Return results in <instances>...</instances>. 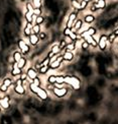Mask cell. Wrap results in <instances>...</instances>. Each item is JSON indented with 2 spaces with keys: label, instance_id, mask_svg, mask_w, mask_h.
<instances>
[{
  "label": "cell",
  "instance_id": "1",
  "mask_svg": "<svg viewBox=\"0 0 118 124\" xmlns=\"http://www.w3.org/2000/svg\"><path fill=\"white\" fill-rule=\"evenodd\" d=\"M87 95H88V97H89L91 104H94V103H96L99 99L98 93H97V90L94 86H90V87L87 89Z\"/></svg>",
  "mask_w": 118,
  "mask_h": 124
},
{
  "label": "cell",
  "instance_id": "2",
  "mask_svg": "<svg viewBox=\"0 0 118 124\" xmlns=\"http://www.w3.org/2000/svg\"><path fill=\"white\" fill-rule=\"evenodd\" d=\"M65 81L69 82L70 85H72V86H73L75 90H78L80 87V80L75 76H66Z\"/></svg>",
  "mask_w": 118,
  "mask_h": 124
},
{
  "label": "cell",
  "instance_id": "3",
  "mask_svg": "<svg viewBox=\"0 0 118 124\" xmlns=\"http://www.w3.org/2000/svg\"><path fill=\"white\" fill-rule=\"evenodd\" d=\"M54 94L57 97H64L67 94V90L64 87H55L54 89Z\"/></svg>",
  "mask_w": 118,
  "mask_h": 124
},
{
  "label": "cell",
  "instance_id": "4",
  "mask_svg": "<svg viewBox=\"0 0 118 124\" xmlns=\"http://www.w3.org/2000/svg\"><path fill=\"white\" fill-rule=\"evenodd\" d=\"M18 46H19L20 50L22 51V53H24V54L28 53V51H29V46H28V45H26V43H25L24 41L20 40L19 42H18Z\"/></svg>",
  "mask_w": 118,
  "mask_h": 124
},
{
  "label": "cell",
  "instance_id": "5",
  "mask_svg": "<svg viewBox=\"0 0 118 124\" xmlns=\"http://www.w3.org/2000/svg\"><path fill=\"white\" fill-rule=\"evenodd\" d=\"M80 71H81V73L83 74L84 76H89L91 74V72H92L91 67H89L88 65H83V66L81 67Z\"/></svg>",
  "mask_w": 118,
  "mask_h": 124
},
{
  "label": "cell",
  "instance_id": "6",
  "mask_svg": "<svg viewBox=\"0 0 118 124\" xmlns=\"http://www.w3.org/2000/svg\"><path fill=\"white\" fill-rule=\"evenodd\" d=\"M107 41H108V38L106 36H102L99 40V47L101 50H104L106 48V45H107Z\"/></svg>",
  "mask_w": 118,
  "mask_h": 124
},
{
  "label": "cell",
  "instance_id": "7",
  "mask_svg": "<svg viewBox=\"0 0 118 124\" xmlns=\"http://www.w3.org/2000/svg\"><path fill=\"white\" fill-rule=\"evenodd\" d=\"M82 36H83V37L85 38V40H86V42H88L89 44H91L92 46H94V47H96V46H97V42H96V41H95V39L93 38V37H92V36H88V35H82Z\"/></svg>",
  "mask_w": 118,
  "mask_h": 124
},
{
  "label": "cell",
  "instance_id": "8",
  "mask_svg": "<svg viewBox=\"0 0 118 124\" xmlns=\"http://www.w3.org/2000/svg\"><path fill=\"white\" fill-rule=\"evenodd\" d=\"M8 101H9L8 97H5V98H3V99H1V100H0V107L3 108V109H8V108H9Z\"/></svg>",
  "mask_w": 118,
  "mask_h": 124
},
{
  "label": "cell",
  "instance_id": "9",
  "mask_svg": "<svg viewBox=\"0 0 118 124\" xmlns=\"http://www.w3.org/2000/svg\"><path fill=\"white\" fill-rule=\"evenodd\" d=\"M76 18V13H71V15L69 16L68 23H67V28L68 29H72V27L74 25V20Z\"/></svg>",
  "mask_w": 118,
  "mask_h": 124
},
{
  "label": "cell",
  "instance_id": "10",
  "mask_svg": "<svg viewBox=\"0 0 118 124\" xmlns=\"http://www.w3.org/2000/svg\"><path fill=\"white\" fill-rule=\"evenodd\" d=\"M37 96L40 98L42 100H47L48 99V94H47V92L43 91V89H40V87H38L37 89Z\"/></svg>",
  "mask_w": 118,
  "mask_h": 124
},
{
  "label": "cell",
  "instance_id": "11",
  "mask_svg": "<svg viewBox=\"0 0 118 124\" xmlns=\"http://www.w3.org/2000/svg\"><path fill=\"white\" fill-rule=\"evenodd\" d=\"M27 76L33 80L34 78H37V71H35L33 68H29L27 70Z\"/></svg>",
  "mask_w": 118,
  "mask_h": 124
},
{
  "label": "cell",
  "instance_id": "12",
  "mask_svg": "<svg viewBox=\"0 0 118 124\" xmlns=\"http://www.w3.org/2000/svg\"><path fill=\"white\" fill-rule=\"evenodd\" d=\"M63 57L65 60L67 61H71V60H73L74 59V54L71 52V51H66L65 54L63 55Z\"/></svg>",
  "mask_w": 118,
  "mask_h": 124
},
{
  "label": "cell",
  "instance_id": "13",
  "mask_svg": "<svg viewBox=\"0 0 118 124\" xmlns=\"http://www.w3.org/2000/svg\"><path fill=\"white\" fill-rule=\"evenodd\" d=\"M38 40H39V38H38L37 35L31 34V35L29 36V41H30V43H31L32 45H37V42H38Z\"/></svg>",
  "mask_w": 118,
  "mask_h": 124
},
{
  "label": "cell",
  "instance_id": "14",
  "mask_svg": "<svg viewBox=\"0 0 118 124\" xmlns=\"http://www.w3.org/2000/svg\"><path fill=\"white\" fill-rule=\"evenodd\" d=\"M94 6L96 7V9H101V8H104L106 6V3H105V0H98L95 4Z\"/></svg>",
  "mask_w": 118,
  "mask_h": 124
},
{
  "label": "cell",
  "instance_id": "15",
  "mask_svg": "<svg viewBox=\"0 0 118 124\" xmlns=\"http://www.w3.org/2000/svg\"><path fill=\"white\" fill-rule=\"evenodd\" d=\"M31 31H32V25H31V23H27V25H26V27H25V29H24V35H25V36H30V35H31Z\"/></svg>",
  "mask_w": 118,
  "mask_h": 124
},
{
  "label": "cell",
  "instance_id": "16",
  "mask_svg": "<svg viewBox=\"0 0 118 124\" xmlns=\"http://www.w3.org/2000/svg\"><path fill=\"white\" fill-rule=\"evenodd\" d=\"M14 91L16 92L17 94H19V95H23L24 93H25V89H24L22 85H15Z\"/></svg>",
  "mask_w": 118,
  "mask_h": 124
},
{
  "label": "cell",
  "instance_id": "17",
  "mask_svg": "<svg viewBox=\"0 0 118 124\" xmlns=\"http://www.w3.org/2000/svg\"><path fill=\"white\" fill-rule=\"evenodd\" d=\"M1 124H11V118L9 116H3L1 118Z\"/></svg>",
  "mask_w": 118,
  "mask_h": 124
},
{
  "label": "cell",
  "instance_id": "18",
  "mask_svg": "<svg viewBox=\"0 0 118 124\" xmlns=\"http://www.w3.org/2000/svg\"><path fill=\"white\" fill-rule=\"evenodd\" d=\"M60 66H61V62H59L57 59H56L55 61L52 62V64H50V68H53V69H58Z\"/></svg>",
  "mask_w": 118,
  "mask_h": 124
},
{
  "label": "cell",
  "instance_id": "19",
  "mask_svg": "<svg viewBox=\"0 0 118 124\" xmlns=\"http://www.w3.org/2000/svg\"><path fill=\"white\" fill-rule=\"evenodd\" d=\"M25 63H26V60H25L24 58H21L17 62V67H18V68H20V69H22L24 67V65H25Z\"/></svg>",
  "mask_w": 118,
  "mask_h": 124
},
{
  "label": "cell",
  "instance_id": "20",
  "mask_svg": "<svg viewBox=\"0 0 118 124\" xmlns=\"http://www.w3.org/2000/svg\"><path fill=\"white\" fill-rule=\"evenodd\" d=\"M49 70V66L48 65H43V66H40V68H39V73H42V74H44V73H47Z\"/></svg>",
  "mask_w": 118,
  "mask_h": 124
},
{
  "label": "cell",
  "instance_id": "21",
  "mask_svg": "<svg viewBox=\"0 0 118 124\" xmlns=\"http://www.w3.org/2000/svg\"><path fill=\"white\" fill-rule=\"evenodd\" d=\"M32 15H33V13H31V12H26V14H25V18H26V20H27V23H31V22H32Z\"/></svg>",
  "mask_w": 118,
  "mask_h": 124
},
{
  "label": "cell",
  "instance_id": "22",
  "mask_svg": "<svg viewBox=\"0 0 118 124\" xmlns=\"http://www.w3.org/2000/svg\"><path fill=\"white\" fill-rule=\"evenodd\" d=\"M96 33V31H95V29H93V28H90V29H88L86 31V32H84V35H88V36H93L94 34Z\"/></svg>",
  "mask_w": 118,
  "mask_h": 124
},
{
  "label": "cell",
  "instance_id": "23",
  "mask_svg": "<svg viewBox=\"0 0 118 124\" xmlns=\"http://www.w3.org/2000/svg\"><path fill=\"white\" fill-rule=\"evenodd\" d=\"M32 4L34 8H40L42 5V0H32Z\"/></svg>",
  "mask_w": 118,
  "mask_h": 124
},
{
  "label": "cell",
  "instance_id": "24",
  "mask_svg": "<svg viewBox=\"0 0 118 124\" xmlns=\"http://www.w3.org/2000/svg\"><path fill=\"white\" fill-rule=\"evenodd\" d=\"M11 73H12L13 76L18 75V74H21V69L18 68V67H15V68H13V70L11 71Z\"/></svg>",
  "mask_w": 118,
  "mask_h": 124
},
{
  "label": "cell",
  "instance_id": "25",
  "mask_svg": "<svg viewBox=\"0 0 118 124\" xmlns=\"http://www.w3.org/2000/svg\"><path fill=\"white\" fill-rule=\"evenodd\" d=\"M21 58H22V57H21V54H20L19 52H14V54H13V59H14V61L18 62Z\"/></svg>",
  "mask_w": 118,
  "mask_h": 124
},
{
  "label": "cell",
  "instance_id": "26",
  "mask_svg": "<svg viewBox=\"0 0 118 124\" xmlns=\"http://www.w3.org/2000/svg\"><path fill=\"white\" fill-rule=\"evenodd\" d=\"M48 80H49V82L50 85H55L56 82H57V76L56 75H50Z\"/></svg>",
  "mask_w": 118,
  "mask_h": 124
},
{
  "label": "cell",
  "instance_id": "27",
  "mask_svg": "<svg viewBox=\"0 0 118 124\" xmlns=\"http://www.w3.org/2000/svg\"><path fill=\"white\" fill-rule=\"evenodd\" d=\"M65 78H66V76H61V75H58V76H57V82H56V84H58V85H62L63 82H65Z\"/></svg>",
  "mask_w": 118,
  "mask_h": 124
},
{
  "label": "cell",
  "instance_id": "28",
  "mask_svg": "<svg viewBox=\"0 0 118 124\" xmlns=\"http://www.w3.org/2000/svg\"><path fill=\"white\" fill-rule=\"evenodd\" d=\"M32 34H39L40 33V27H39V24H35L34 27H32Z\"/></svg>",
  "mask_w": 118,
  "mask_h": 124
},
{
  "label": "cell",
  "instance_id": "29",
  "mask_svg": "<svg viewBox=\"0 0 118 124\" xmlns=\"http://www.w3.org/2000/svg\"><path fill=\"white\" fill-rule=\"evenodd\" d=\"M72 5L77 9H81V3L78 2L77 0H72Z\"/></svg>",
  "mask_w": 118,
  "mask_h": 124
},
{
  "label": "cell",
  "instance_id": "30",
  "mask_svg": "<svg viewBox=\"0 0 118 124\" xmlns=\"http://www.w3.org/2000/svg\"><path fill=\"white\" fill-rule=\"evenodd\" d=\"M94 20V16L93 15H87V16L85 17V22L87 23H92Z\"/></svg>",
  "mask_w": 118,
  "mask_h": 124
},
{
  "label": "cell",
  "instance_id": "31",
  "mask_svg": "<svg viewBox=\"0 0 118 124\" xmlns=\"http://www.w3.org/2000/svg\"><path fill=\"white\" fill-rule=\"evenodd\" d=\"M60 50H61L60 45H56V46H54V47H53L52 52H53L54 54H57V53H59V52H60Z\"/></svg>",
  "mask_w": 118,
  "mask_h": 124
},
{
  "label": "cell",
  "instance_id": "32",
  "mask_svg": "<svg viewBox=\"0 0 118 124\" xmlns=\"http://www.w3.org/2000/svg\"><path fill=\"white\" fill-rule=\"evenodd\" d=\"M74 28L76 30H80L82 28V20H77L76 23L74 24Z\"/></svg>",
  "mask_w": 118,
  "mask_h": 124
},
{
  "label": "cell",
  "instance_id": "33",
  "mask_svg": "<svg viewBox=\"0 0 118 124\" xmlns=\"http://www.w3.org/2000/svg\"><path fill=\"white\" fill-rule=\"evenodd\" d=\"M29 89L32 91V93H34V94H37V89H38V86H37L35 85L31 84V85H29Z\"/></svg>",
  "mask_w": 118,
  "mask_h": 124
},
{
  "label": "cell",
  "instance_id": "34",
  "mask_svg": "<svg viewBox=\"0 0 118 124\" xmlns=\"http://www.w3.org/2000/svg\"><path fill=\"white\" fill-rule=\"evenodd\" d=\"M75 49V43H70L67 45V51H71Z\"/></svg>",
  "mask_w": 118,
  "mask_h": 124
},
{
  "label": "cell",
  "instance_id": "35",
  "mask_svg": "<svg viewBox=\"0 0 118 124\" xmlns=\"http://www.w3.org/2000/svg\"><path fill=\"white\" fill-rule=\"evenodd\" d=\"M33 14L37 15V16H40V14H42V10H40V8H34Z\"/></svg>",
  "mask_w": 118,
  "mask_h": 124
},
{
  "label": "cell",
  "instance_id": "36",
  "mask_svg": "<svg viewBox=\"0 0 118 124\" xmlns=\"http://www.w3.org/2000/svg\"><path fill=\"white\" fill-rule=\"evenodd\" d=\"M2 85H6L7 87L11 85V79H9V78H5L4 80H3V84Z\"/></svg>",
  "mask_w": 118,
  "mask_h": 124
},
{
  "label": "cell",
  "instance_id": "37",
  "mask_svg": "<svg viewBox=\"0 0 118 124\" xmlns=\"http://www.w3.org/2000/svg\"><path fill=\"white\" fill-rule=\"evenodd\" d=\"M13 117L15 118V119H20V113L18 110H15L13 112Z\"/></svg>",
  "mask_w": 118,
  "mask_h": 124
},
{
  "label": "cell",
  "instance_id": "38",
  "mask_svg": "<svg viewBox=\"0 0 118 124\" xmlns=\"http://www.w3.org/2000/svg\"><path fill=\"white\" fill-rule=\"evenodd\" d=\"M43 16H37V19H35V22H37V24H40L43 23Z\"/></svg>",
  "mask_w": 118,
  "mask_h": 124
},
{
  "label": "cell",
  "instance_id": "39",
  "mask_svg": "<svg viewBox=\"0 0 118 124\" xmlns=\"http://www.w3.org/2000/svg\"><path fill=\"white\" fill-rule=\"evenodd\" d=\"M115 38H116V35H115V33H113V34H111L109 37H108V41H109L110 43H112L115 40Z\"/></svg>",
  "mask_w": 118,
  "mask_h": 124
},
{
  "label": "cell",
  "instance_id": "40",
  "mask_svg": "<svg viewBox=\"0 0 118 124\" xmlns=\"http://www.w3.org/2000/svg\"><path fill=\"white\" fill-rule=\"evenodd\" d=\"M40 84H42V82H40V79L38 78V77H37V78H34L33 79V85H35L37 86H40Z\"/></svg>",
  "mask_w": 118,
  "mask_h": 124
},
{
  "label": "cell",
  "instance_id": "41",
  "mask_svg": "<svg viewBox=\"0 0 118 124\" xmlns=\"http://www.w3.org/2000/svg\"><path fill=\"white\" fill-rule=\"evenodd\" d=\"M69 38L71 39V40H77V38H78V37H77V35L75 34V33H70L69 34Z\"/></svg>",
  "mask_w": 118,
  "mask_h": 124
},
{
  "label": "cell",
  "instance_id": "42",
  "mask_svg": "<svg viewBox=\"0 0 118 124\" xmlns=\"http://www.w3.org/2000/svg\"><path fill=\"white\" fill-rule=\"evenodd\" d=\"M88 47H89V43L88 42H83V44H82V48H83L84 50H86V49H88Z\"/></svg>",
  "mask_w": 118,
  "mask_h": 124
},
{
  "label": "cell",
  "instance_id": "43",
  "mask_svg": "<svg viewBox=\"0 0 118 124\" xmlns=\"http://www.w3.org/2000/svg\"><path fill=\"white\" fill-rule=\"evenodd\" d=\"M26 7H27V11H28V12L33 13V10H34V9L31 7V4H27V5H26Z\"/></svg>",
  "mask_w": 118,
  "mask_h": 124
},
{
  "label": "cell",
  "instance_id": "44",
  "mask_svg": "<svg viewBox=\"0 0 118 124\" xmlns=\"http://www.w3.org/2000/svg\"><path fill=\"white\" fill-rule=\"evenodd\" d=\"M7 89H8V87H7L6 85H2L1 86H0V91H1V92H3V93H5V92H6V91H7Z\"/></svg>",
  "mask_w": 118,
  "mask_h": 124
},
{
  "label": "cell",
  "instance_id": "45",
  "mask_svg": "<svg viewBox=\"0 0 118 124\" xmlns=\"http://www.w3.org/2000/svg\"><path fill=\"white\" fill-rule=\"evenodd\" d=\"M87 3H88V2H86V1H84V0H83V1L81 2V9H84V8L86 7Z\"/></svg>",
  "mask_w": 118,
  "mask_h": 124
},
{
  "label": "cell",
  "instance_id": "46",
  "mask_svg": "<svg viewBox=\"0 0 118 124\" xmlns=\"http://www.w3.org/2000/svg\"><path fill=\"white\" fill-rule=\"evenodd\" d=\"M20 75H21V76H20V79H21V80H25V79H26V77H27V74H24V73H21V74H20Z\"/></svg>",
  "mask_w": 118,
  "mask_h": 124
},
{
  "label": "cell",
  "instance_id": "47",
  "mask_svg": "<svg viewBox=\"0 0 118 124\" xmlns=\"http://www.w3.org/2000/svg\"><path fill=\"white\" fill-rule=\"evenodd\" d=\"M70 33H71V31H70V29H68V28H67V29L64 31V34H65L66 36H69Z\"/></svg>",
  "mask_w": 118,
  "mask_h": 124
},
{
  "label": "cell",
  "instance_id": "48",
  "mask_svg": "<svg viewBox=\"0 0 118 124\" xmlns=\"http://www.w3.org/2000/svg\"><path fill=\"white\" fill-rule=\"evenodd\" d=\"M39 39H42V40H43L44 38H45V34L44 33H39V37H38Z\"/></svg>",
  "mask_w": 118,
  "mask_h": 124
},
{
  "label": "cell",
  "instance_id": "49",
  "mask_svg": "<svg viewBox=\"0 0 118 124\" xmlns=\"http://www.w3.org/2000/svg\"><path fill=\"white\" fill-rule=\"evenodd\" d=\"M21 79H18L17 81H16V85H21Z\"/></svg>",
  "mask_w": 118,
  "mask_h": 124
},
{
  "label": "cell",
  "instance_id": "50",
  "mask_svg": "<svg viewBox=\"0 0 118 124\" xmlns=\"http://www.w3.org/2000/svg\"><path fill=\"white\" fill-rule=\"evenodd\" d=\"M98 82H99V85H103V80H99Z\"/></svg>",
  "mask_w": 118,
  "mask_h": 124
},
{
  "label": "cell",
  "instance_id": "51",
  "mask_svg": "<svg viewBox=\"0 0 118 124\" xmlns=\"http://www.w3.org/2000/svg\"><path fill=\"white\" fill-rule=\"evenodd\" d=\"M84 1H86V2H89V1H91V0H84Z\"/></svg>",
  "mask_w": 118,
  "mask_h": 124
},
{
  "label": "cell",
  "instance_id": "52",
  "mask_svg": "<svg viewBox=\"0 0 118 124\" xmlns=\"http://www.w3.org/2000/svg\"><path fill=\"white\" fill-rule=\"evenodd\" d=\"M68 124H73V123H71V122H69V123H68Z\"/></svg>",
  "mask_w": 118,
  "mask_h": 124
},
{
  "label": "cell",
  "instance_id": "53",
  "mask_svg": "<svg viewBox=\"0 0 118 124\" xmlns=\"http://www.w3.org/2000/svg\"><path fill=\"white\" fill-rule=\"evenodd\" d=\"M22 1H24V0H22Z\"/></svg>",
  "mask_w": 118,
  "mask_h": 124
}]
</instances>
